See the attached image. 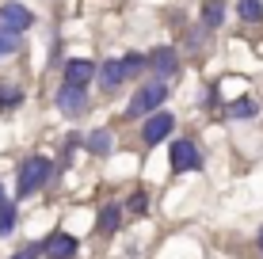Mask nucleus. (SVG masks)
<instances>
[{
  "label": "nucleus",
  "mask_w": 263,
  "mask_h": 259,
  "mask_svg": "<svg viewBox=\"0 0 263 259\" xmlns=\"http://www.w3.org/2000/svg\"><path fill=\"white\" fill-rule=\"evenodd\" d=\"M237 12H240L244 23H259V19H263V4H259V0H240Z\"/></svg>",
  "instance_id": "15"
},
{
  "label": "nucleus",
  "mask_w": 263,
  "mask_h": 259,
  "mask_svg": "<svg viewBox=\"0 0 263 259\" xmlns=\"http://www.w3.org/2000/svg\"><path fill=\"white\" fill-rule=\"evenodd\" d=\"M96 76V65L88 57H72L65 61V84H77V88H88V80Z\"/></svg>",
  "instance_id": "9"
},
{
  "label": "nucleus",
  "mask_w": 263,
  "mask_h": 259,
  "mask_svg": "<svg viewBox=\"0 0 263 259\" xmlns=\"http://www.w3.org/2000/svg\"><path fill=\"white\" fill-rule=\"evenodd\" d=\"M221 19H225V0H202V27L206 31L221 27Z\"/></svg>",
  "instance_id": "11"
},
{
  "label": "nucleus",
  "mask_w": 263,
  "mask_h": 259,
  "mask_svg": "<svg viewBox=\"0 0 263 259\" xmlns=\"http://www.w3.org/2000/svg\"><path fill=\"white\" fill-rule=\"evenodd\" d=\"M202 168V156H198L195 141H176L172 145V172H198Z\"/></svg>",
  "instance_id": "3"
},
{
  "label": "nucleus",
  "mask_w": 263,
  "mask_h": 259,
  "mask_svg": "<svg viewBox=\"0 0 263 259\" xmlns=\"http://www.w3.org/2000/svg\"><path fill=\"white\" fill-rule=\"evenodd\" d=\"M88 149H92L96 156H107V153H111V133H107V130H96L92 137H88Z\"/></svg>",
  "instance_id": "16"
},
{
  "label": "nucleus",
  "mask_w": 263,
  "mask_h": 259,
  "mask_svg": "<svg viewBox=\"0 0 263 259\" xmlns=\"http://www.w3.org/2000/svg\"><path fill=\"white\" fill-rule=\"evenodd\" d=\"M122 80H126L122 61H107V65H99V84H103V92H115Z\"/></svg>",
  "instance_id": "10"
},
{
  "label": "nucleus",
  "mask_w": 263,
  "mask_h": 259,
  "mask_svg": "<svg viewBox=\"0 0 263 259\" xmlns=\"http://www.w3.org/2000/svg\"><path fill=\"white\" fill-rule=\"evenodd\" d=\"M119 221H122V206H107L103 213H99V233L111 236L115 229H119Z\"/></svg>",
  "instance_id": "12"
},
{
  "label": "nucleus",
  "mask_w": 263,
  "mask_h": 259,
  "mask_svg": "<svg viewBox=\"0 0 263 259\" xmlns=\"http://www.w3.org/2000/svg\"><path fill=\"white\" fill-rule=\"evenodd\" d=\"M130 210H134V213L145 210V194H134V198H130Z\"/></svg>",
  "instance_id": "21"
},
{
  "label": "nucleus",
  "mask_w": 263,
  "mask_h": 259,
  "mask_svg": "<svg viewBox=\"0 0 263 259\" xmlns=\"http://www.w3.org/2000/svg\"><path fill=\"white\" fill-rule=\"evenodd\" d=\"M145 61H149L153 69H157V76H160V80L176 76V69H179V53L172 50V46H157V50H153Z\"/></svg>",
  "instance_id": "7"
},
{
  "label": "nucleus",
  "mask_w": 263,
  "mask_h": 259,
  "mask_svg": "<svg viewBox=\"0 0 263 259\" xmlns=\"http://www.w3.org/2000/svg\"><path fill=\"white\" fill-rule=\"evenodd\" d=\"M0 202H4V191H0Z\"/></svg>",
  "instance_id": "23"
},
{
  "label": "nucleus",
  "mask_w": 263,
  "mask_h": 259,
  "mask_svg": "<svg viewBox=\"0 0 263 259\" xmlns=\"http://www.w3.org/2000/svg\"><path fill=\"white\" fill-rule=\"evenodd\" d=\"M119 61H122V73L126 76H138L145 69V53H126V57H119Z\"/></svg>",
  "instance_id": "19"
},
{
  "label": "nucleus",
  "mask_w": 263,
  "mask_h": 259,
  "mask_svg": "<svg viewBox=\"0 0 263 259\" xmlns=\"http://www.w3.org/2000/svg\"><path fill=\"white\" fill-rule=\"evenodd\" d=\"M53 175V164L46 156H27L20 164V183H15V191H20V198H27V194H34L39 187H46Z\"/></svg>",
  "instance_id": "1"
},
{
  "label": "nucleus",
  "mask_w": 263,
  "mask_h": 259,
  "mask_svg": "<svg viewBox=\"0 0 263 259\" xmlns=\"http://www.w3.org/2000/svg\"><path fill=\"white\" fill-rule=\"evenodd\" d=\"M42 255H50V259H72L77 255V236L72 233H53L42 240Z\"/></svg>",
  "instance_id": "6"
},
{
  "label": "nucleus",
  "mask_w": 263,
  "mask_h": 259,
  "mask_svg": "<svg viewBox=\"0 0 263 259\" xmlns=\"http://www.w3.org/2000/svg\"><path fill=\"white\" fill-rule=\"evenodd\" d=\"M39 255H42V244H27L23 252H15L12 259H39Z\"/></svg>",
  "instance_id": "20"
},
{
  "label": "nucleus",
  "mask_w": 263,
  "mask_h": 259,
  "mask_svg": "<svg viewBox=\"0 0 263 259\" xmlns=\"http://www.w3.org/2000/svg\"><path fill=\"white\" fill-rule=\"evenodd\" d=\"M20 99H23V92H20V88L0 84V111H12V107H20Z\"/></svg>",
  "instance_id": "17"
},
{
  "label": "nucleus",
  "mask_w": 263,
  "mask_h": 259,
  "mask_svg": "<svg viewBox=\"0 0 263 259\" xmlns=\"http://www.w3.org/2000/svg\"><path fill=\"white\" fill-rule=\"evenodd\" d=\"M31 23H34V15L27 12L23 4H4V8H0V27H8V31H20L23 34Z\"/></svg>",
  "instance_id": "8"
},
{
  "label": "nucleus",
  "mask_w": 263,
  "mask_h": 259,
  "mask_svg": "<svg viewBox=\"0 0 263 259\" xmlns=\"http://www.w3.org/2000/svg\"><path fill=\"white\" fill-rule=\"evenodd\" d=\"M172 126H176V118H172L168 111H153L149 118H145V126H141V137H145V145H157V141H164Z\"/></svg>",
  "instance_id": "4"
},
{
  "label": "nucleus",
  "mask_w": 263,
  "mask_h": 259,
  "mask_svg": "<svg viewBox=\"0 0 263 259\" xmlns=\"http://www.w3.org/2000/svg\"><path fill=\"white\" fill-rule=\"evenodd\" d=\"M20 50V31H8V27H0V57H8V53Z\"/></svg>",
  "instance_id": "18"
},
{
  "label": "nucleus",
  "mask_w": 263,
  "mask_h": 259,
  "mask_svg": "<svg viewBox=\"0 0 263 259\" xmlns=\"http://www.w3.org/2000/svg\"><path fill=\"white\" fill-rule=\"evenodd\" d=\"M15 217H20V213H15V202H0V236H8L15 229Z\"/></svg>",
  "instance_id": "13"
},
{
  "label": "nucleus",
  "mask_w": 263,
  "mask_h": 259,
  "mask_svg": "<svg viewBox=\"0 0 263 259\" xmlns=\"http://www.w3.org/2000/svg\"><path fill=\"white\" fill-rule=\"evenodd\" d=\"M256 244H259V252H263V229H259V236H256Z\"/></svg>",
  "instance_id": "22"
},
{
  "label": "nucleus",
  "mask_w": 263,
  "mask_h": 259,
  "mask_svg": "<svg viewBox=\"0 0 263 259\" xmlns=\"http://www.w3.org/2000/svg\"><path fill=\"white\" fill-rule=\"evenodd\" d=\"M168 99V84L164 80H153V84H145L138 95L130 99V107H126V118H141V114H153L160 111V103Z\"/></svg>",
  "instance_id": "2"
},
{
  "label": "nucleus",
  "mask_w": 263,
  "mask_h": 259,
  "mask_svg": "<svg viewBox=\"0 0 263 259\" xmlns=\"http://www.w3.org/2000/svg\"><path fill=\"white\" fill-rule=\"evenodd\" d=\"M58 107L69 114V118L84 114V111H88V88H77V84H61V92H58Z\"/></svg>",
  "instance_id": "5"
},
{
  "label": "nucleus",
  "mask_w": 263,
  "mask_h": 259,
  "mask_svg": "<svg viewBox=\"0 0 263 259\" xmlns=\"http://www.w3.org/2000/svg\"><path fill=\"white\" fill-rule=\"evenodd\" d=\"M256 111H259L256 99H237V103H229V107H225V114H229V118H252Z\"/></svg>",
  "instance_id": "14"
}]
</instances>
